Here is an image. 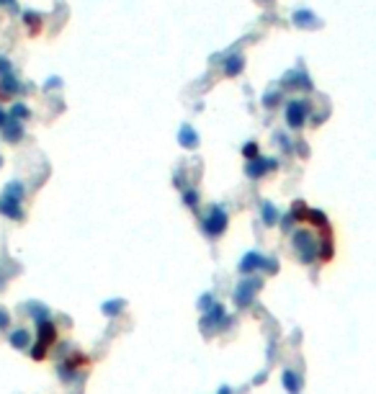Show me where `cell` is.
<instances>
[{
	"mask_svg": "<svg viewBox=\"0 0 376 394\" xmlns=\"http://www.w3.org/2000/svg\"><path fill=\"white\" fill-rule=\"evenodd\" d=\"M36 340L39 343H44L49 350L57 345V340H60V330H57V325L52 322V320H44V322H36Z\"/></svg>",
	"mask_w": 376,
	"mask_h": 394,
	"instance_id": "8",
	"label": "cell"
},
{
	"mask_svg": "<svg viewBox=\"0 0 376 394\" xmlns=\"http://www.w3.org/2000/svg\"><path fill=\"white\" fill-rule=\"evenodd\" d=\"M28 314L34 317V322H44V320H49V309H47L44 304H31V307H28Z\"/></svg>",
	"mask_w": 376,
	"mask_h": 394,
	"instance_id": "23",
	"label": "cell"
},
{
	"mask_svg": "<svg viewBox=\"0 0 376 394\" xmlns=\"http://www.w3.org/2000/svg\"><path fill=\"white\" fill-rule=\"evenodd\" d=\"M6 75H11V62L0 59V77H6Z\"/></svg>",
	"mask_w": 376,
	"mask_h": 394,
	"instance_id": "33",
	"label": "cell"
},
{
	"mask_svg": "<svg viewBox=\"0 0 376 394\" xmlns=\"http://www.w3.org/2000/svg\"><path fill=\"white\" fill-rule=\"evenodd\" d=\"M217 394H232V389H229V386H222V389H219Z\"/></svg>",
	"mask_w": 376,
	"mask_h": 394,
	"instance_id": "37",
	"label": "cell"
},
{
	"mask_svg": "<svg viewBox=\"0 0 376 394\" xmlns=\"http://www.w3.org/2000/svg\"><path fill=\"white\" fill-rule=\"evenodd\" d=\"M26 21H28V26H31V31H34V34H36V31L41 28V21H39V18H36L34 13H26Z\"/></svg>",
	"mask_w": 376,
	"mask_h": 394,
	"instance_id": "31",
	"label": "cell"
},
{
	"mask_svg": "<svg viewBox=\"0 0 376 394\" xmlns=\"http://www.w3.org/2000/svg\"><path fill=\"white\" fill-rule=\"evenodd\" d=\"M8 98H11V96H8V90L3 88V83H0V101H8Z\"/></svg>",
	"mask_w": 376,
	"mask_h": 394,
	"instance_id": "36",
	"label": "cell"
},
{
	"mask_svg": "<svg viewBox=\"0 0 376 394\" xmlns=\"http://www.w3.org/2000/svg\"><path fill=\"white\" fill-rule=\"evenodd\" d=\"M261 219H263V224L266 227H276L278 222H281V214H278V209L271 204V201H261Z\"/></svg>",
	"mask_w": 376,
	"mask_h": 394,
	"instance_id": "15",
	"label": "cell"
},
{
	"mask_svg": "<svg viewBox=\"0 0 376 394\" xmlns=\"http://www.w3.org/2000/svg\"><path fill=\"white\" fill-rule=\"evenodd\" d=\"M222 70H224L227 77H237V75L245 70V57H242V54H232V57H227L224 65H222Z\"/></svg>",
	"mask_w": 376,
	"mask_h": 394,
	"instance_id": "17",
	"label": "cell"
},
{
	"mask_svg": "<svg viewBox=\"0 0 376 394\" xmlns=\"http://www.w3.org/2000/svg\"><path fill=\"white\" fill-rule=\"evenodd\" d=\"M261 286H263V279H253V276L242 279V281L237 284V289H235V304H237L240 309L250 307V304L255 301V294L261 291Z\"/></svg>",
	"mask_w": 376,
	"mask_h": 394,
	"instance_id": "5",
	"label": "cell"
},
{
	"mask_svg": "<svg viewBox=\"0 0 376 394\" xmlns=\"http://www.w3.org/2000/svg\"><path fill=\"white\" fill-rule=\"evenodd\" d=\"M0 3H13V0H0Z\"/></svg>",
	"mask_w": 376,
	"mask_h": 394,
	"instance_id": "38",
	"label": "cell"
},
{
	"mask_svg": "<svg viewBox=\"0 0 376 394\" xmlns=\"http://www.w3.org/2000/svg\"><path fill=\"white\" fill-rule=\"evenodd\" d=\"M258 152H261V149H258V142H247V144L242 147V157H245V160H247V163H253V160H258V157H261Z\"/></svg>",
	"mask_w": 376,
	"mask_h": 394,
	"instance_id": "25",
	"label": "cell"
},
{
	"mask_svg": "<svg viewBox=\"0 0 376 394\" xmlns=\"http://www.w3.org/2000/svg\"><path fill=\"white\" fill-rule=\"evenodd\" d=\"M0 214L8 217V219H13V222H23V219H26L21 204H13V201H6V199H0Z\"/></svg>",
	"mask_w": 376,
	"mask_h": 394,
	"instance_id": "16",
	"label": "cell"
},
{
	"mask_svg": "<svg viewBox=\"0 0 376 394\" xmlns=\"http://www.w3.org/2000/svg\"><path fill=\"white\" fill-rule=\"evenodd\" d=\"M278 98H281L278 93H268V96L263 98V106H266V108H273V106L278 103Z\"/></svg>",
	"mask_w": 376,
	"mask_h": 394,
	"instance_id": "32",
	"label": "cell"
},
{
	"mask_svg": "<svg viewBox=\"0 0 376 394\" xmlns=\"http://www.w3.org/2000/svg\"><path fill=\"white\" fill-rule=\"evenodd\" d=\"M21 137H23V127H21L18 122L11 119V122L3 127V139H6V142H18Z\"/></svg>",
	"mask_w": 376,
	"mask_h": 394,
	"instance_id": "19",
	"label": "cell"
},
{
	"mask_svg": "<svg viewBox=\"0 0 376 394\" xmlns=\"http://www.w3.org/2000/svg\"><path fill=\"white\" fill-rule=\"evenodd\" d=\"M28 116H31V111H28L26 103H13V108H11V119L13 122H26Z\"/></svg>",
	"mask_w": 376,
	"mask_h": 394,
	"instance_id": "24",
	"label": "cell"
},
{
	"mask_svg": "<svg viewBox=\"0 0 376 394\" xmlns=\"http://www.w3.org/2000/svg\"><path fill=\"white\" fill-rule=\"evenodd\" d=\"M317 245H320V237L309 227H297L294 232H291V248H294L299 263L312 265L317 260Z\"/></svg>",
	"mask_w": 376,
	"mask_h": 394,
	"instance_id": "1",
	"label": "cell"
},
{
	"mask_svg": "<svg viewBox=\"0 0 376 394\" xmlns=\"http://www.w3.org/2000/svg\"><path fill=\"white\" fill-rule=\"evenodd\" d=\"M8 327H11V314H8V309L0 307V330H8Z\"/></svg>",
	"mask_w": 376,
	"mask_h": 394,
	"instance_id": "30",
	"label": "cell"
},
{
	"mask_svg": "<svg viewBox=\"0 0 376 394\" xmlns=\"http://www.w3.org/2000/svg\"><path fill=\"white\" fill-rule=\"evenodd\" d=\"M93 366V358L88 356L85 350H67L65 353V358L57 363V374H60V379L62 381H72V379H77L82 371H88Z\"/></svg>",
	"mask_w": 376,
	"mask_h": 394,
	"instance_id": "2",
	"label": "cell"
},
{
	"mask_svg": "<svg viewBox=\"0 0 376 394\" xmlns=\"http://www.w3.org/2000/svg\"><path fill=\"white\" fill-rule=\"evenodd\" d=\"M294 23H297V26H314L317 21L312 18L309 11H299V13H294Z\"/></svg>",
	"mask_w": 376,
	"mask_h": 394,
	"instance_id": "27",
	"label": "cell"
},
{
	"mask_svg": "<svg viewBox=\"0 0 376 394\" xmlns=\"http://www.w3.org/2000/svg\"><path fill=\"white\" fill-rule=\"evenodd\" d=\"M224 322H229V314H227L224 304L217 301L209 312H204V317H201V332L214 335V330H224V327H227Z\"/></svg>",
	"mask_w": 376,
	"mask_h": 394,
	"instance_id": "4",
	"label": "cell"
},
{
	"mask_svg": "<svg viewBox=\"0 0 376 394\" xmlns=\"http://www.w3.org/2000/svg\"><path fill=\"white\" fill-rule=\"evenodd\" d=\"M309 119V103L304 98H294L286 103V124L291 129H302Z\"/></svg>",
	"mask_w": 376,
	"mask_h": 394,
	"instance_id": "6",
	"label": "cell"
},
{
	"mask_svg": "<svg viewBox=\"0 0 376 394\" xmlns=\"http://www.w3.org/2000/svg\"><path fill=\"white\" fill-rule=\"evenodd\" d=\"M276 168H278V163L273 160V157H258V160H253V163H247V165H245V173H247V178L258 180V178L273 173Z\"/></svg>",
	"mask_w": 376,
	"mask_h": 394,
	"instance_id": "7",
	"label": "cell"
},
{
	"mask_svg": "<svg viewBox=\"0 0 376 394\" xmlns=\"http://www.w3.org/2000/svg\"><path fill=\"white\" fill-rule=\"evenodd\" d=\"M263 260H266V258H263L258 250L245 253V255H242V260H240V265H237L240 276H245V279H247V276H253L255 270H261V268H263Z\"/></svg>",
	"mask_w": 376,
	"mask_h": 394,
	"instance_id": "9",
	"label": "cell"
},
{
	"mask_svg": "<svg viewBox=\"0 0 376 394\" xmlns=\"http://www.w3.org/2000/svg\"><path fill=\"white\" fill-rule=\"evenodd\" d=\"M178 142H181V147H186V149H196V147H198V134H196V129L186 124V127L181 129V134H178Z\"/></svg>",
	"mask_w": 376,
	"mask_h": 394,
	"instance_id": "18",
	"label": "cell"
},
{
	"mask_svg": "<svg viewBox=\"0 0 376 394\" xmlns=\"http://www.w3.org/2000/svg\"><path fill=\"white\" fill-rule=\"evenodd\" d=\"M227 227H229L227 209L219 206V204H212V206H209V211H206V217L201 219V232L206 234L209 240H219L222 234L227 232Z\"/></svg>",
	"mask_w": 376,
	"mask_h": 394,
	"instance_id": "3",
	"label": "cell"
},
{
	"mask_svg": "<svg viewBox=\"0 0 376 394\" xmlns=\"http://www.w3.org/2000/svg\"><path fill=\"white\" fill-rule=\"evenodd\" d=\"M281 384H283V389H286L288 394H299V391H302V376H299L294 369H283Z\"/></svg>",
	"mask_w": 376,
	"mask_h": 394,
	"instance_id": "13",
	"label": "cell"
},
{
	"mask_svg": "<svg viewBox=\"0 0 376 394\" xmlns=\"http://www.w3.org/2000/svg\"><path fill=\"white\" fill-rule=\"evenodd\" d=\"M101 312H103V317L113 320V317H119V314L124 312V301H119V299H111V301L101 304Z\"/></svg>",
	"mask_w": 376,
	"mask_h": 394,
	"instance_id": "21",
	"label": "cell"
},
{
	"mask_svg": "<svg viewBox=\"0 0 376 394\" xmlns=\"http://www.w3.org/2000/svg\"><path fill=\"white\" fill-rule=\"evenodd\" d=\"M278 142H281V147H283V149H291V142H288V137L278 134Z\"/></svg>",
	"mask_w": 376,
	"mask_h": 394,
	"instance_id": "35",
	"label": "cell"
},
{
	"mask_svg": "<svg viewBox=\"0 0 376 394\" xmlns=\"http://www.w3.org/2000/svg\"><path fill=\"white\" fill-rule=\"evenodd\" d=\"M28 356H31V361L41 363V361H47V358H49V348H47L44 343H39V340H34V345L28 348Z\"/></svg>",
	"mask_w": 376,
	"mask_h": 394,
	"instance_id": "20",
	"label": "cell"
},
{
	"mask_svg": "<svg viewBox=\"0 0 376 394\" xmlns=\"http://www.w3.org/2000/svg\"><path fill=\"white\" fill-rule=\"evenodd\" d=\"M261 270H263V273H268V276H273V273H278V263H276L273 258H266Z\"/></svg>",
	"mask_w": 376,
	"mask_h": 394,
	"instance_id": "28",
	"label": "cell"
},
{
	"mask_svg": "<svg viewBox=\"0 0 376 394\" xmlns=\"http://www.w3.org/2000/svg\"><path fill=\"white\" fill-rule=\"evenodd\" d=\"M214 304H217V301H214V296H212V294H204V296L198 299V307H201L204 312H209V309H212Z\"/></svg>",
	"mask_w": 376,
	"mask_h": 394,
	"instance_id": "29",
	"label": "cell"
},
{
	"mask_svg": "<svg viewBox=\"0 0 376 394\" xmlns=\"http://www.w3.org/2000/svg\"><path fill=\"white\" fill-rule=\"evenodd\" d=\"M23 196H26V186H23L21 180H11V183L3 188V196H0V199L13 201V204H21V201H23Z\"/></svg>",
	"mask_w": 376,
	"mask_h": 394,
	"instance_id": "11",
	"label": "cell"
},
{
	"mask_svg": "<svg viewBox=\"0 0 376 394\" xmlns=\"http://www.w3.org/2000/svg\"><path fill=\"white\" fill-rule=\"evenodd\" d=\"M335 258V243H332V229L320 232V245H317V260L320 263H330Z\"/></svg>",
	"mask_w": 376,
	"mask_h": 394,
	"instance_id": "10",
	"label": "cell"
},
{
	"mask_svg": "<svg viewBox=\"0 0 376 394\" xmlns=\"http://www.w3.org/2000/svg\"><path fill=\"white\" fill-rule=\"evenodd\" d=\"M304 224H307V227H314V229H320V232L332 229V227H330L327 214H325V211H320V209H309V214H307V222H304Z\"/></svg>",
	"mask_w": 376,
	"mask_h": 394,
	"instance_id": "14",
	"label": "cell"
},
{
	"mask_svg": "<svg viewBox=\"0 0 376 394\" xmlns=\"http://www.w3.org/2000/svg\"><path fill=\"white\" fill-rule=\"evenodd\" d=\"M8 122H11V116H8V113H6L3 108H0V129H3V127H6Z\"/></svg>",
	"mask_w": 376,
	"mask_h": 394,
	"instance_id": "34",
	"label": "cell"
},
{
	"mask_svg": "<svg viewBox=\"0 0 376 394\" xmlns=\"http://www.w3.org/2000/svg\"><path fill=\"white\" fill-rule=\"evenodd\" d=\"M288 214L294 217V222H297V224H304V222H307V214H309V206L299 199V201L291 204V211H288Z\"/></svg>",
	"mask_w": 376,
	"mask_h": 394,
	"instance_id": "22",
	"label": "cell"
},
{
	"mask_svg": "<svg viewBox=\"0 0 376 394\" xmlns=\"http://www.w3.org/2000/svg\"><path fill=\"white\" fill-rule=\"evenodd\" d=\"M8 343H11L16 350H28V348L34 345V338H31V332H28L26 327H18V330H13V332H11Z\"/></svg>",
	"mask_w": 376,
	"mask_h": 394,
	"instance_id": "12",
	"label": "cell"
},
{
	"mask_svg": "<svg viewBox=\"0 0 376 394\" xmlns=\"http://www.w3.org/2000/svg\"><path fill=\"white\" fill-rule=\"evenodd\" d=\"M198 201H201V196H198V191H196V188L183 191V204H186L188 209H196V206H198Z\"/></svg>",
	"mask_w": 376,
	"mask_h": 394,
	"instance_id": "26",
	"label": "cell"
}]
</instances>
